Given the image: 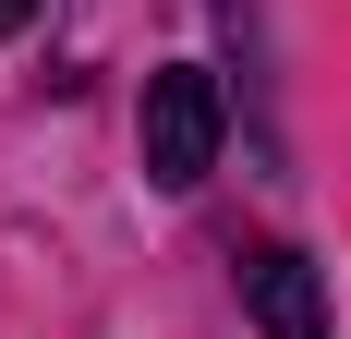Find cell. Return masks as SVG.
<instances>
[{
  "label": "cell",
  "mask_w": 351,
  "mask_h": 339,
  "mask_svg": "<svg viewBox=\"0 0 351 339\" xmlns=\"http://www.w3.org/2000/svg\"><path fill=\"white\" fill-rule=\"evenodd\" d=\"M218 134H230V109H218V73L170 61L158 85H145V182L158 194H194L218 170Z\"/></svg>",
  "instance_id": "1"
},
{
  "label": "cell",
  "mask_w": 351,
  "mask_h": 339,
  "mask_svg": "<svg viewBox=\"0 0 351 339\" xmlns=\"http://www.w3.org/2000/svg\"><path fill=\"white\" fill-rule=\"evenodd\" d=\"M243 303H254V327H267V339H327V291H315V267H303L291 242L243 255Z\"/></svg>",
  "instance_id": "2"
},
{
  "label": "cell",
  "mask_w": 351,
  "mask_h": 339,
  "mask_svg": "<svg viewBox=\"0 0 351 339\" xmlns=\"http://www.w3.org/2000/svg\"><path fill=\"white\" fill-rule=\"evenodd\" d=\"M25 25H36V0H0V36H25Z\"/></svg>",
  "instance_id": "3"
}]
</instances>
